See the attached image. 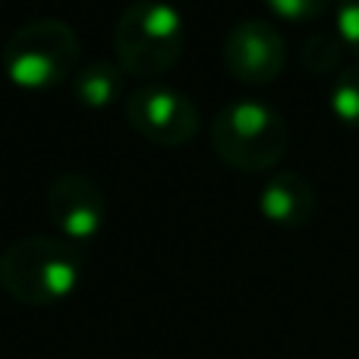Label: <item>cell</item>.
<instances>
[{
	"instance_id": "6da1fadb",
	"label": "cell",
	"mask_w": 359,
	"mask_h": 359,
	"mask_svg": "<svg viewBox=\"0 0 359 359\" xmlns=\"http://www.w3.org/2000/svg\"><path fill=\"white\" fill-rule=\"evenodd\" d=\"M82 278V255L69 240L29 233L0 252V287L16 303L54 306L76 290Z\"/></svg>"
},
{
	"instance_id": "7a4b0ae2",
	"label": "cell",
	"mask_w": 359,
	"mask_h": 359,
	"mask_svg": "<svg viewBox=\"0 0 359 359\" xmlns=\"http://www.w3.org/2000/svg\"><path fill=\"white\" fill-rule=\"evenodd\" d=\"M186 44L183 16L168 0H136L114 25L117 67L139 79L164 76L180 63Z\"/></svg>"
},
{
	"instance_id": "3957f363",
	"label": "cell",
	"mask_w": 359,
	"mask_h": 359,
	"mask_svg": "<svg viewBox=\"0 0 359 359\" xmlns=\"http://www.w3.org/2000/svg\"><path fill=\"white\" fill-rule=\"evenodd\" d=\"M211 149L227 168L243 174L271 170L290 149V130L280 111L265 101H230L211 120Z\"/></svg>"
},
{
	"instance_id": "277c9868",
	"label": "cell",
	"mask_w": 359,
	"mask_h": 359,
	"mask_svg": "<svg viewBox=\"0 0 359 359\" xmlns=\"http://www.w3.org/2000/svg\"><path fill=\"white\" fill-rule=\"evenodd\" d=\"M4 67L22 88H50L79 69V35L54 16L22 22L4 44Z\"/></svg>"
},
{
	"instance_id": "5b68a950",
	"label": "cell",
	"mask_w": 359,
	"mask_h": 359,
	"mask_svg": "<svg viewBox=\"0 0 359 359\" xmlns=\"http://www.w3.org/2000/svg\"><path fill=\"white\" fill-rule=\"evenodd\" d=\"M126 123L142 139L180 149L198 133V107L186 92L170 86H139L123 101Z\"/></svg>"
},
{
	"instance_id": "8992f818",
	"label": "cell",
	"mask_w": 359,
	"mask_h": 359,
	"mask_svg": "<svg viewBox=\"0 0 359 359\" xmlns=\"http://www.w3.org/2000/svg\"><path fill=\"white\" fill-rule=\"evenodd\" d=\"M287 63V44L284 35L274 29L268 19L249 16L230 25L224 38V67L230 76L249 86H265L278 79Z\"/></svg>"
},
{
	"instance_id": "52a82bcc",
	"label": "cell",
	"mask_w": 359,
	"mask_h": 359,
	"mask_svg": "<svg viewBox=\"0 0 359 359\" xmlns=\"http://www.w3.org/2000/svg\"><path fill=\"white\" fill-rule=\"evenodd\" d=\"M44 208H48L50 224L63 233V240L86 243L101 230L107 205L98 180L79 174V170H67L48 186Z\"/></svg>"
},
{
	"instance_id": "ba28073f",
	"label": "cell",
	"mask_w": 359,
	"mask_h": 359,
	"mask_svg": "<svg viewBox=\"0 0 359 359\" xmlns=\"http://www.w3.org/2000/svg\"><path fill=\"white\" fill-rule=\"evenodd\" d=\"M316 208V186L297 170H274L259 192V211L278 227H306Z\"/></svg>"
},
{
	"instance_id": "9c48e42d",
	"label": "cell",
	"mask_w": 359,
	"mask_h": 359,
	"mask_svg": "<svg viewBox=\"0 0 359 359\" xmlns=\"http://www.w3.org/2000/svg\"><path fill=\"white\" fill-rule=\"evenodd\" d=\"M123 88V69L117 60H92L76 69L73 92L86 107H107L120 98Z\"/></svg>"
},
{
	"instance_id": "30bf717a",
	"label": "cell",
	"mask_w": 359,
	"mask_h": 359,
	"mask_svg": "<svg viewBox=\"0 0 359 359\" xmlns=\"http://www.w3.org/2000/svg\"><path fill=\"white\" fill-rule=\"evenodd\" d=\"M331 111L350 130H359V67H344L331 82Z\"/></svg>"
},
{
	"instance_id": "8fae6325",
	"label": "cell",
	"mask_w": 359,
	"mask_h": 359,
	"mask_svg": "<svg viewBox=\"0 0 359 359\" xmlns=\"http://www.w3.org/2000/svg\"><path fill=\"white\" fill-rule=\"evenodd\" d=\"M341 50H344V41L337 38V32H316L299 48V63L309 73H331L341 63Z\"/></svg>"
},
{
	"instance_id": "7c38bea8",
	"label": "cell",
	"mask_w": 359,
	"mask_h": 359,
	"mask_svg": "<svg viewBox=\"0 0 359 359\" xmlns=\"http://www.w3.org/2000/svg\"><path fill=\"white\" fill-rule=\"evenodd\" d=\"M265 6L280 19L309 22V19H318L325 10H328L331 0H265Z\"/></svg>"
},
{
	"instance_id": "4fadbf2b",
	"label": "cell",
	"mask_w": 359,
	"mask_h": 359,
	"mask_svg": "<svg viewBox=\"0 0 359 359\" xmlns=\"http://www.w3.org/2000/svg\"><path fill=\"white\" fill-rule=\"evenodd\" d=\"M337 38L359 54V0H337Z\"/></svg>"
}]
</instances>
